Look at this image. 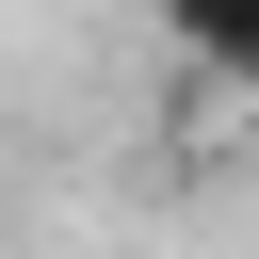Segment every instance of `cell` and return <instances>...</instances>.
<instances>
[{
	"instance_id": "1",
	"label": "cell",
	"mask_w": 259,
	"mask_h": 259,
	"mask_svg": "<svg viewBox=\"0 0 259 259\" xmlns=\"http://www.w3.org/2000/svg\"><path fill=\"white\" fill-rule=\"evenodd\" d=\"M162 32H178L194 65H227V81H259V0H162Z\"/></svg>"
}]
</instances>
